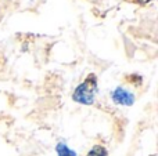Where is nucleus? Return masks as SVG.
Here are the masks:
<instances>
[{
  "instance_id": "5",
  "label": "nucleus",
  "mask_w": 158,
  "mask_h": 156,
  "mask_svg": "<svg viewBox=\"0 0 158 156\" xmlns=\"http://www.w3.org/2000/svg\"><path fill=\"white\" fill-rule=\"evenodd\" d=\"M135 2H136L137 4H140V6H147L148 3H151V2H156V0H135Z\"/></svg>"
},
{
  "instance_id": "3",
  "label": "nucleus",
  "mask_w": 158,
  "mask_h": 156,
  "mask_svg": "<svg viewBox=\"0 0 158 156\" xmlns=\"http://www.w3.org/2000/svg\"><path fill=\"white\" fill-rule=\"evenodd\" d=\"M56 154L57 156H77V152L69 148L65 142H58L56 145Z\"/></svg>"
},
{
  "instance_id": "4",
  "label": "nucleus",
  "mask_w": 158,
  "mask_h": 156,
  "mask_svg": "<svg viewBox=\"0 0 158 156\" xmlns=\"http://www.w3.org/2000/svg\"><path fill=\"white\" fill-rule=\"evenodd\" d=\"M86 156H108L106 146L103 145H94L92 149H89V152L86 154Z\"/></svg>"
},
{
  "instance_id": "2",
  "label": "nucleus",
  "mask_w": 158,
  "mask_h": 156,
  "mask_svg": "<svg viewBox=\"0 0 158 156\" xmlns=\"http://www.w3.org/2000/svg\"><path fill=\"white\" fill-rule=\"evenodd\" d=\"M110 97H111L114 104L121 105V107H132L135 104V99H136L135 94L122 86H118L117 88H114L110 93Z\"/></svg>"
},
{
  "instance_id": "1",
  "label": "nucleus",
  "mask_w": 158,
  "mask_h": 156,
  "mask_svg": "<svg viewBox=\"0 0 158 156\" xmlns=\"http://www.w3.org/2000/svg\"><path fill=\"white\" fill-rule=\"evenodd\" d=\"M98 91L97 76L94 73H89L86 79L75 87L72 93V99L81 105H93L96 101V96Z\"/></svg>"
}]
</instances>
